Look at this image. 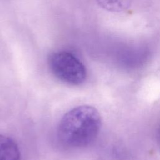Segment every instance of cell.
<instances>
[{"label":"cell","instance_id":"6da1fadb","mask_svg":"<svg viewBox=\"0 0 160 160\" xmlns=\"http://www.w3.org/2000/svg\"><path fill=\"white\" fill-rule=\"evenodd\" d=\"M101 126V116L95 108L79 106L62 117L58 128V137L68 146L86 147L96 138Z\"/></svg>","mask_w":160,"mask_h":160},{"label":"cell","instance_id":"7a4b0ae2","mask_svg":"<svg viewBox=\"0 0 160 160\" xmlns=\"http://www.w3.org/2000/svg\"><path fill=\"white\" fill-rule=\"evenodd\" d=\"M48 66L53 75L66 84L77 86L86 80L84 65L69 52L59 51L51 53L48 58Z\"/></svg>","mask_w":160,"mask_h":160},{"label":"cell","instance_id":"3957f363","mask_svg":"<svg viewBox=\"0 0 160 160\" xmlns=\"http://www.w3.org/2000/svg\"><path fill=\"white\" fill-rule=\"evenodd\" d=\"M21 153L16 142L11 138L0 134V160H20Z\"/></svg>","mask_w":160,"mask_h":160},{"label":"cell","instance_id":"277c9868","mask_svg":"<svg viewBox=\"0 0 160 160\" xmlns=\"http://www.w3.org/2000/svg\"><path fill=\"white\" fill-rule=\"evenodd\" d=\"M157 139H158V143L160 144V124L157 131Z\"/></svg>","mask_w":160,"mask_h":160}]
</instances>
